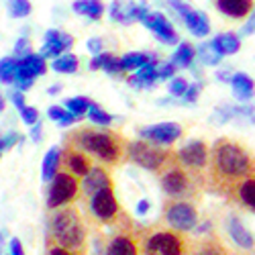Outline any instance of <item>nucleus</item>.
Returning a JSON list of instances; mask_svg holds the SVG:
<instances>
[{"instance_id": "f257e3e1", "label": "nucleus", "mask_w": 255, "mask_h": 255, "mask_svg": "<svg viewBox=\"0 0 255 255\" xmlns=\"http://www.w3.org/2000/svg\"><path fill=\"white\" fill-rule=\"evenodd\" d=\"M255 172V155L233 139H217L208 153V186L212 192L225 196L245 176Z\"/></svg>"}, {"instance_id": "f03ea898", "label": "nucleus", "mask_w": 255, "mask_h": 255, "mask_svg": "<svg viewBox=\"0 0 255 255\" xmlns=\"http://www.w3.org/2000/svg\"><path fill=\"white\" fill-rule=\"evenodd\" d=\"M63 145L76 147L82 153H86L98 165L115 167L127 159V139L109 129H96V127H80L66 135Z\"/></svg>"}, {"instance_id": "7ed1b4c3", "label": "nucleus", "mask_w": 255, "mask_h": 255, "mask_svg": "<svg viewBox=\"0 0 255 255\" xmlns=\"http://www.w3.org/2000/svg\"><path fill=\"white\" fill-rule=\"evenodd\" d=\"M45 241L66 249L86 251L88 247V225L84 221L78 206L70 204L51 210L47 217V237Z\"/></svg>"}, {"instance_id": "20e7f679", "label": "nucleus", "mask_w": 255, "mask_h": 255, "mask_svg": "<svg viewBox=\"0 0 255 255\" xmlns=\"http://www.w3.org/2000/svg\"><path fill=\"white\" fill-rule=\"evenodd\" d=\"M141 255H188L190 239L165 225L139 227Z\"/></svg>"}, {"instance_id": "39448f33", "label": "nucleus", "mask_w": 255, "mask_h": 255, "mask_svg": "<svg viewBox=\"0 0 255 255\" xmlns=\"http://www.w3.org/2000/svg\"><path fill=\"white\" fill-rule=\"evenodd\" d=\"M159 184H161L163 194L169 200H190L192 202L200 196L206 182L192 176L186 167H182L178 163V159H174L159 172Z\"/></svg>"}, {"instance_id": "423d86ee", "label": "nucleus", "mask_w": 255, "mask_h": 255, "mask_svg": "<svg viewBox=\"0 0 255 255\" xmlns=\"http://www.w3.org/2000/svg\"><path fill=\"white\" fill-rule=\"evenodd\" d=\"M86 217L88 223L96 227H119L127 221H131V217L121 208L115 196V186L100 190V192H96L86 200Z\"/></svg>"}, {"instance_id": "0eeeda50", "label": "nucleus", "mask_w": 255, "mask_h": 255, "mask_svg": "<svg viewBox=\"0 0 255 255\" xmlns=\"http://www.w3.org/2000/svg\"><path fill=\"white\" fill-rule=\"evenodd\" d=\"M174 159H176V151L172 149H163V147L147 141H127V161L137 163L143 169L159 174Z\"/></svg>"}, {"instance_id": "6e6552de", "label": "nucleus", "mask_w": 255, "mask_h": 255, "mask_svg": "<svg viewBox=\"0 0 255 255\" xmlns=\"http://www.w3.org/2000/svg\"><path fill=\"white\" fill-rule=\"evenodd\" d=\"M161 225L178 233H188L198 227V210L190 200H165L161 210Z\"/></svg>"}, {"instance_id": "1a4fd4ad", "label": "nucleus", "mask_w": 255, "mask_h": 255, "mask_svg": "<svg viewBox=\"0 0 255 255\" xmlns=\"http://www.w3.org/2000/svg\"><path fill=\"white\" fill-rule=\"evenodd\" d=\"M102 255H141V241H139V227L133 221H127L115 227V233L104 239Z\"/></svg>"}, {"instance_id": "9d476101", "label": "nucleus", "mask_w": 255, "mask_h": 255, "mask_svg": "<svg viewBox=\"0 0 255 255\" xmlns=\"http://www.w3.org/2000/svg\"><path fill=\"white\" fill-rule=\"evenodd\" d=\"M80 198V180L68 172H59L53 176L49 190H47V208L57 210L63 206H70Z\"/></svg>"}, {"instance_id": "9b49d317", "label": "nucleus", "mask_w": 255, "mask_h": 255, "mask_svg": "<svg viewBox=\"0 0 255 255\" xmlns=\"http://www.w3.org/2000/svg\"><path fill=\"white\" fill-rule=\"evenodd\" d=\"M208 145L200 139H194V141H188L182 149L176 151V159L182 167H186L190 174L196 176L198 180L206 182L204 180V169L208 167Z\"/></svg>"}, {"instance_id": "f8f14e48", "label": "nucleus", "mask_w": 255, "mask_h": 255, "mask_svg": "<svg viewBox=\"0 0 255 255\" xmlns=\"http://www.w3.org/2000/svg\"><path fill=\"white\" fill-rule=\"evenodd\" d=\"M47 70L45 66V59L41 55H27L23 59H18V66H16V74H14V82L18 86V92H25L33 86V80L37 76H43Z\"/></svg>"}, {"instance_id": "ddd939ff", "label": "nucleus", "mask_w": 255, "mask_h": 255, "mask_svg": "<svg viewBox=\"0 0 255 255\" xmlns=\"http://www.w3.org/2000/svg\"><path fill=\"white\" fill-rule=\"evenodd\" d=\"M92 167H94V161L86 153H82L80 149H76V147L63 145L59 169H63V172H68V174L76 176L78 180H82V178L88 176V172H90Z\"/></svg>"}, {"instance_id": "4468645a", "label": "nucleus", "mask_w": 255, "mask_h": 255, "mask_svg": "<svg viewBox=\"0 0 255 255\" xmlns=\"http://www.w3.org/2000/svg\"><path fill=\"white\" fill-rule=\"evenodd\" d=\"M109 186H115L113 184V176H111V169L96 163L88 172V176L80 180V196L84 200H88L90 196H94L96 192H100V190L109 188Z\"/></svg>"}, {"instance_id": "2eb2a0df", "label": "nucleus", "mask_w": 255, "mask_h": 255, "mask_svg": "<svg viewBox=\"0 0 255 255\" xmlns=\"http://www.w3.org/2000/svg\"><path fill=\"white\" fill-rule=\"evenodd\" d=\"M225 198L233 204H237L249 212L255 215V172L245 176L241 182H237L229 192L225 194Z\"/></svg>"}, {"instance_id": "dca6fc26", "label": "nucleus", "mask_w": 255, "mask_h": 255, "mask_svg": "<svg viewBox=\"0 0 255 255\" xmlns=\"http://www.w3.org/2000/svg\"><path fill=\"white\" fill-rule=\"evenodd\" d=\"M139 135L143 137V141L153 143V145H172L174 141L180 139L182 127L176 123H161L153 127H145V129L139 131Z\"/></svg>"}, {"instance_id": "f3484780", "label": "nucleus", "mask_w": 255, "mask_h": 255, "mask_svg": "<svg viewBox=\"0 0 255 255\" xmlns=\"http://www.w3.org/2000/svg\"><path fill=\"white\" fill-rule=\"evenodd\" d=\"M141 23L147 27V29H151L159 41H163V43H178V33L174 31V27L169 25V20L161 14V12H147V16L141 20Z\"/></svg>"}, {"instance_id": "a211bd4d", "label": "nucleus", "mask_w": 255, "mask_h": 255, "mask_svg": "<svg viewBox=\"0 0 255 255\" xmlns=\"http://www.w3.org/2000/svg\"><path fill=\"white\" fill-rule=\"evenodd\" d=\"M74 45V37L68 35V33H61V31H55V29H49L45 33V45L41 49V57H57L61 51H66Z\"/></svg>"}, {"instance_id": "6ab92c4d", "label": "nucleus", "mask_w": 255, "mask_h": 255, "mask_svg": "<svg viewBox=\"0 0 255 255\" xmlns=\"http://www.w3.org/2000/svg\"><path fill=\"white\" fill-rule=\"evenodd\" d=\"M188 255H231V253L221 243V239L212 237V235H206V237H200L196 241H190Z\"/></svg>"}, {"instance_id": "aec40b11", "label": "nucleus", "mask_w": 255, "mask_h": 255, "mask_svg": "<svg viewBox=\"0 0 255 255\" xmlns=\"http://www.w3.org/2000/svg\"><path fill=\"white\" fill-rule=\"evenodd\" d=\"M215 6L231 18H243L253 10V0H215Z\"/></svg>"}, {"instance_id": "412c9836", "label": "nucleus", "mask_w": 255, "mask_h": 255, "mask_svg": "<svg viewBox=\"0 0 255 255\" xmlns=\"http://www.w3.org/2000/svg\"><path fill=\"white\" fill-rule=\"evenodd\" d=\"M155 80H157V57L147 61L141 70H137V74L129 78V84L133 88H149L153 86Z\"/></svg>"}, {"instance_id": "4be33fe9", "label": "nucleus", "mask_w": 255, "mask_h": 255, "mask_svg": "<svg viewBox=\"0 0 255 255\" xmlns=\"http://www.w3.org/2000/svg\"><path fill=\"white\" fill-rule=\"evenodd\" d=\"M227 229H229L231 239L235 241L239 247H243V249H255V239H253V235L243 227V223H241L237 217H231V219H229Z\"/></svg>"}, {"instance_id": "5701e85b", "label": "nucleus", "mask_w": 255, "mask_h": 255, "mask_svg": "<svg viewBox=\"0 0 255 255\" xmlns=\"http://www.w3.org/2000/svg\"><path fill=\"white\" fill-rule=\"evenodd\" d=\"M186 27L192 31L196 37H206L210 33V23H208V16L204 12H198V10H192L190 8L188 12L182 14Z\"/></svg>"}, {"instance_id": "b1692460", "label": "nucleus", "mask_w": 255, "mask_h": 255, "mask_svg": "<svg viewBox=\"0 0 255 255\" xmlns=\"http://www.w3.org/2000/svg\"><path fill=\"white\" fill-rule=\"evenodd\" d=\"M231 86H233V94H235V98H239V100H249L255 94V84L245 74L231 76Z\"/></svg>"}, {"instance_id": "393cba45", "label": "nucleus", "mask_w": 255, "mask_h": 255, "mask_svg": "<svg viewBox=\"0 0 255 255\" xmlns=\"http://www.w3.org/2000/svg\"><path fill=\"white\" fill-rule=\"evenodd\" d=\"M212 45L217 47V51L221 55H233V53L239 51L241 39L235 33H223V35H217L215 39H212Z\"/></svg>"}, {"instance_id": "a878e982", "label": "nucleus", "mask_w": 255, "mask_h": 255, "mask_svg": "<svg viewBox=\"0 0 255 255\" xmlns=\"http://www.w3.org/2000/svg\"><path fill=\"white\" fill-rule=\"evenodd\" d=\"M59 161H61V149L59 147H51L43 159V180L51 182L53 176L59 172Z\"/></svg>"}, {"instance_id": "bb28decb", "label": "nucleus", "mask_w": 255, "mask_h": 255, "mask_svg": "<svg viewBox=\"0 0 255 255\" xmlns=\"http://www.w3.org/2000/svg\"><path fill=\"white\" fill-rule=\"evenodd\" d=\"M74 10L78 14H86L90 18H100L104 8H102L100 0H76V2H74Z\"/></svg>"}, {"instance_id": "cd10ccee", "label": "nucleus", "mask_w": 255, "mask_h": 255, "mask_svg": "<svg viewBox=\"0 0 255 255\" xmlns=\"http://www.w3.org/2000/svg\"><path fill=\"white\" fill-rule=\"evenodd\" d=\"M151 59H153V55H147V53H127L121 59V66H123V72H133V70L137 72Z\"/></svg>"}, {"instance_id": "c85d7f7f", "label": "nucleus", "mask_w": 255, "mask_h": 255, "mask_svg": "<svg viewBox=\"0 0 255 255\" xmlns=\"http://www.w3.org/2000/svg\"><path fill=\"white\" fill-rule=\"evenodd\" d=\"M78 66H80V59L74 53H66V55L53 59V70L59 74H74L78 70Z\"/></svg>"}, {"instance_id": "c756f323", "label": "nucleus", "mask_w": 255, "mask_h": 255, "mask_svg": "<svg viewBox=\"0 0 255 255\" xmlns=\"http://www.w3.org/2000/svg\"><path fill=\"white\" fill-rule=\"evenodd\" d=\"M18 59L16 57H2L0 59V82L2 84H12L14 74H16Z\"/></svg>"}, {"instance_id": "7c9ffc66", "label": "nucleus", "mask_w": 255, "mask_h": 255, "mask_svg": "<svg viewBox=\"0 0 255 255\" xmlns=\"http://www.w3.org/2000/svg\"><path fill=\"white\" fill-rule=\"evenodd\" d=\"M194 55H196V51H194L192 45H190V43H180L178 51L174 53L172 63H174V66H180V68H186V66H190V63H192Z\"/></svg>"}, {"instance_id": "2f4dec72", "label": "nucleus", "mask_w": 255, "mask_h": 255, "mask_svg": "<svg viewBox=\"0 0 255 255\" xmlns=\"http://www.w3.org/2000/svg\"><path fill=\"white\" fill-rule=\"evenodd\" d=\"M90 106H92V100L84 98V96H76V98L66 100V109H68V113H72L74 117L86 115V113L90 111Z\"/></svg>"}, {"instance_id": "473e14b6", "label": "nucleus", "mask_w": 255, "mask_h": 255, "mask_svg": "<svg viewBox=\"0 0 255 255\" xmlns=\"http://www.w3.org/2000/svg\"><path fill=\"white\" fill-rule=\"evenodd\" d=\"M100 68L106 72V74H111V76H121L123 74V66H121V57H115L111 53H100Z\"/></svg>"}, {"instance_id": "72a5a7b5", "label": "nucleus", "mask_w": 255, "mask_h": 255, "mask_svg": "<svg viewBox=\"0 0 255 255\" xmlns=\"http://www.w3.org/2000/svg\"><path fill=\"white\" fill-rule=\"evenodd\" d=\"M198 55H200L202 63H206V66H217V63L221 61V57H223V55L217 51V47L212 45V41H210V43H202V45H200Z\"/></svg>"}, {"instance_id": "f704fd0d", "label": "nucleus", "mask_w": 255, "mask_h": 255, "mask_svg": "<svg viewBox=\"0 0 255 255\" xmlns=\"http://www.w3.org/2000/svg\"><path fill=\"white\" fill-rule=\"evenodd\" d=\"M111 14H113V18L117 20V23H125V25H129V23H131L129 6H125L123 2H119V0H115V2H113V6H111Z\"/></svg>"}, {"instance_id": "c9c22d12", "label": "nucleus", "mask_w": 255, "mask_h": 255, "mask_svg": "<svg viewBox=\"0 0 255 255\" xmlns=\"http://www.w3.org/2000/svg\"><path fill=\"white\" fill-rule=\"evenodd\" d=\"M88 119H90L92 123H96V125H102V127H106V125H111V123H113V117H111L109 113H104L102 109H98L94 102H92L90 111H88Z\"/></svg>"}, {"instance_id": "e433bc0d", "label": "nucleus", "mask_w": 255, "mask_h": 255, "mask_svg": "<svg viewBox=\"0 0 255 255\" xmlns=\"http://www.w3.org/2000/svg\"><path fill=\"white\" fill-rule=\"evenodd\" d=\"M8 10L16 18L27 16L31 12V2H29V0H10V2H8Z\"/></svg>"}, {"instance_id": "4c0bfd02", "label": "nucleus", "mask_w": 255, "mask_h": 255, "mask_svg": "<svg viewBox=\"0 0 255 255\" xmlns=\"http://www.w3.org/2000/svg\"><path fill=\"white\" fill-rule=\"evenodd\" d=\"M45 255H86V251H76V249H66L55 243L45 241Z\"/></svg>"}, {"instance_id": "58836bf2", "label": "nucleus", "mask_w": 255, "mask_h": 255, "mask_svg": "<svg viewBox=\"0 0 255 255\" xmlns=\"http://www.w3.org/2000/svg\"><path fill=\"white\" fill-rule=\"evenodd\" d=\"M188 86H190V84L184 78H174L172 82H169V94H172V96H184Z\"/></svg>"}, {"instance_id": "ea45409f", "label": "nucleus", "mask_w": 255, "mask_h": 255, "mask_svg": "<svg viewBox=\"0 0 255 255\" xmlns=\"http://www.w3.org/2000/svg\"><path fill=\"white\" fill-rule=\"evenodd\" d=\"M14 55L16 57H27V55H31V43H29V39H18L16 41V45H14Z\"/></svg>"}, {"instance_id": "a19ab883", "label": "nucleus", "mask_w": 255, "mask_h": 255, "mask_svg": "<svg viewBox=\"0 0 255 255\" xmlns=\"http://www.w3.org/2000/svg\"><path fill=\"white\" fill-rule=\"evenodd\" d=\"M176 74V66L172 61H167V63H157V78H161V80H167V78H172Z\"/></svg>"}, {"instance_id": "79ce46f5", "label": "nucleus", "mask_w": 255, "mask_h": 255, "mask_svg": "<svg viewBox=\"0 0 255 255\" xmlns=\"http://www.w3.org/2000/svg\"><path fill=\"white\" fill-rule=\"evenodd\" d=\"M20 117H23V121L27 125H37V121H39V113H37V109H33V106H25V109L20 111Z\"/></svg>"}, {"instance_id": "37998d69", "label": "nucleus", "mask_w": 255, "mask_h": 255, "mask_svg": "<svg viewBox=\"0 0 255 255\" xmlns=\"http://www.w3.org/2000/svg\"><path fill=\"white\" fill-rule=\"evenodd\" d=\"M165 2H167V6H172L180 16H182L184 12H188V10H190V6L184 2V0H165Z\"/></svg>"}, {"instance_id": "c03bdc74", "label": "nucleus", "mask_w": 255, "mask_h": 255, "mask_svg": "<svg viewBox=\"0 0 255 255\" xmlns=\"http://www.w3.org/2000/svg\"><path fill=\"white\" fill-rule=\"evenodd\" d=\"M20 139L18 133H8L6 137H0V145H2V149H10V147Z\"/></svg>"}, {"instance_id": "a18cd8bd", "label": "nucleus", "mask_w": 255, "mask_h": 255, "mask_svg": "<svg viewBox=\"0 0 255 255\" xmlns=\"http://www.w3.org/2000/svg\"><path fill=\"white\" fill-rule=\"evenodd\" d=\"M198 92H200V86L198 84H192V86H188L186 94H184V102H194L198 98Z\"/></svg>"}, {"instance_id": "49530a36", "label": "nucleus", "mask_w": 255, "mask_h": 255, "mask_svg": "<svg viewBox=\"0 0 255 255\" xmlns=\"http://www.w3.org/2000/svg\"><path fill=\"white\" fill-rule=\"evenodd\" d=\"M47 115H49V119H53V121H57V123H59L63 117L68 115V111H63L61 106H51V109L47 111Z\"/></svg>"}, {"instance_id": "de8ad7c7", "label": "nucleus", "mask_w": 255, "mask_h": 255, "mask_svg": "<svg viewBox=\"0 0 255 255\" xmlns=\"http://www.w3.org/2000/svg\"><path fill=\"white\" fill-rule=\"evenodd\" d=\"M88 51H92L94 55H100V53H102V41H100L98 37L88 41Z\"/></svg>"}, {"instance_id": "09e8293b", "label": "nucleus", "mask_w": 255, "mask_h": 255, "mask_svg": "<svg viewBox=\"0 0 255 255\" xmlns=\"http://www.w3.org/2000/svg\"><path fill=\"white\" fill-rule=\"evenodd\" d=\"M12 102H14V106L18 111H23L25 109V96H23V92H14L12 94Z\"/></svg>"}, {"instance_id": "8fccbe9b", "label": "nucleus", "mask_w": 255, "mask_h": 255, "mask_svg": "<svg viewBox=\"0 0 255 255\" xmlns=\"http://www.w3.org/2000/svg\"><path fill=\"white\" fill-rule=\"evenodd\" d=\"M10 255H25L23 245H20L18 239H12V241H10Z\"/></svg>"}, {"instance_id": "3c124183", "label": "nucleus", "mask_w": 255, "mask_h": 255, "mask_svg": "<svg viewBox=\"0 0 255 255\" xmlns=\"http://www.w3.org/2000/svg\"><path fill=\"white\" fill-rule=\"evenodd\" d=\"M253 31H255V10L251 12V18H249V23H247V25L243 27V33H245V35H247V33H253Z\"/></svg>"}, {"instance_id": "603ef678", "label": "nucleus", "mask_w": 255, "mask_h": 255, "mask_svg": "<svg viewBox=\"0 0 255 255\" xmlns=\"http://www.w3.org/2000/svg\"><path fill=\"white\" fill-rule=\"evenodd\" d=\"M78 121V117H74L72 113H68L66 117H63L61 121H59V125H63V127H68V125H72V123H76Z\"/></svg>"}, {"instance_id": "864d4df0", "label": "nucleus", "mask_w": 255, "mask_h": 255, "mask_svg": "<svg viewBox=\"0 0 255 255\" xmlns=\"http://www.w3.org/2000/svg\"><path fill=\"white\" fill-rule=\"evenodd\" d=\"M147 210H149V202H147V200H141V202L137 204V212H139V215H145Z\"/></svg>"}, {"instance_id": "5fc2aeb1", "label": "nucleus", "mask_w": 255, "mask_h": 255, "mask_svg": "<svg viewBox=\"0 0 255 255\" xmlns=\"http://www.w3.org/2000/svg\"><path fill=\"white\" fill-rule=\"evenodd\" d=\"M31 137H33V141H39V137H41V123H39V125H33Z\"/></svg>"}, {"instance_id": "6e6d98bb", "label": "nucleus", "mask_w": 255, "mask_h": 255, "mask_svg": "<svg viewBox=\"0 0 255 255\" xmlns=\"http://www.w3.org/2000/svg\"><path fill=\"white\" fill-rule=\"evenodd\" d=\"M2 111H4V98L0 96V113H2Z\"/></svg>"}, {"instance_id": "4d7b16f0", "label": "nucleus", "mask_w": 255, "mask_h": 255, "mask_svg": "<svg viewBox=\"0 0 255 255\" xmlns=\"http://www.w3.org/2000/svg\"><path fill=\"white\" fill-rule=\"evenodd\" d=\"M59 92V86H55V88H49V94H57Z\"/></svg>"}, {"instance_id": "13d9d810", "label": "nucleus", "mask_w": 255, "mask_h": 255, "mask_svg": "<svg viewBox=\"0 0 255 255\" xmlns=\"http://www.w3.org/2000/svg\"><path fill=\"white\" fill-rule=\"evenodd\" d=\"M0 251H2V235H0Z\"/></svg>"}, {"instance_id": "bf43d9fd", "label": "nucleus", "mask_w": 255, "mask_h": 255, "mask_svg": "<svg viewBox=\"0 0 255 255\" xmlns=\"http://www.w3.org/2000/svg\"><path fill=\"white\" fill-rule=\"evenodd\" d=\"M0 155H2V145H0Z\"/></svg>"}, {"instance_id": "052dcab7", "label": "nucleus", "mask_w": 255, "mask_h": 255, "mask_svg": "<svg viewBox=\"0 0 255 255\" xmlns=\"http://www.w3.org/2000/svg\"><path fill=\"white\" fill-rule=\"evenodd\" d=\"M231 255H235V253H231Z\"/></svg>"}]
</instances>
